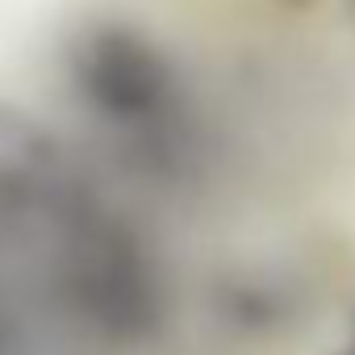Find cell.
I'll list each match as a JSON object with an SVG mask.
<instances>
[{
  "instance_id": "1",
  "label": "cell",
  "mask_w": 355,
  "mask_h": 355,
  "mask_svg": "<svg viewBox=\"0 0 355 355\" xmlns=\"http://www.w3.org/2000/svg\"><path fill=\"white\" fill-rule=\"evenodd\" d=\"M63 293L80 322L113 347H146L167 322V288L138 230L80 209L63 239Z\"/></svg>"
},
{
  "instance_id": "2",
  "label": "cell",
  "mask_w": 355,
  "mask_h": 355,
  "mask_svg": "<svg viewBox=\"0 0 355 355\" xmlns=\"http://www.w3.org/2000/svg\"><path fill=\"white\" fill-rule=\"evenodd\" d=\"M67 76L76 96L125 138L184 113L171 55L130 21H96L80 30L67 51Z\"/></svg>"
},
{
  "instance_id": "3",
  "label": "cell",
  "mask_w": 355,
  "mask_h": 355,
  "mask_svg": "<svg viewBox=\"0 0 355 355\" xmlns=\"http://www.w3.org/2000/svg\"><path fill=\"white\" fill-rule=\"evenodd\" d=\"M205 305H209V318L243 343L280 338L305 313L301 288L268 263H230L214 272L205 288Z\"/></svg>"
},
{
  "instance_id": "4",
  "label": "cell",
  "mask_w": 355,
  "mask_h": 355,
  "mask_svg": "<svg viewBox=\"0 0 355 355\" xmlns=\"http://www.w3.org/2000/svg\"><path fill=\"white\" fill-rule=\"evenodd\" d=\"M59 180V142L26 109L0 101V214L38 205Z\"/></svg>"
},
{
  "instance_id": "5",
  "label": "cell",
  "mask_w": 355,
  "mask_h": 355,
  "mask_svg": "<svg viewBox=\"0 0 355 355\" xmlns=\"http://www.w3.org/2000/svg\"><path fill=\"white\" fill-rule=\"evenodd\" d=\"M13 347V318H9V305L0 301V355H9Z\"/></svg>"
},
{
  "instance_id": "6",
  "label": "cell",
  "mask_w": 355,
  "mask_h": 355,
  "mask_svg": "<svg viewBox=\"0 0 355 355\" xmlns=\"http://www.w3.org/2000/svg\"><path fill=\"white\" fill-rule=\"evenodd\" d=\"M272 5H280V9H288V13H305V9L318 5V0H272Z\"/></svg>"
},
{
  "instance_id": "7",
  "label": "cell",
  "mask_w": 355,
  "mask_h": 355,
  "mask_svg": "<svg viewBox=\"0 0 355 355\" xmlns=\"http://www.w3.org/2000/svg\"><path fill=\"white\" fill-rule=\"evenodd\" d=\"M347 347L355 351V305L347 309Z\"/></svg>"
},
{
  "instance_id": "8",
  "label": "cell",
  "mask_w": 355,
  "mask_h": 355,
  "mask_svg": "<svg viewBox=\"0 0 355 355\" xmlns=\"http://www.w3.org/2000/svg\"><path fill=\"white\" fill-rule=\"evenodd\" d=\"M334 355H355V351H351V347H338V351H334Z\"/></svg>"
},
{
  "instance_id": "9",
  "label": "cell",
  "mask_w": 355,
  "mask_h": 355,
  "mask_svg": "<svg viewBox=\"0 0 355 355\" xmlns=\"http://www.w3.org/2000/svg\"><path fill=\"white\" fill-rule=\"evenodd\" d=\"M347 9H351V17H355V0H347Z\"/></svg>"
}]
</instances>
